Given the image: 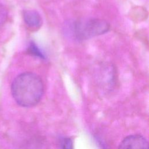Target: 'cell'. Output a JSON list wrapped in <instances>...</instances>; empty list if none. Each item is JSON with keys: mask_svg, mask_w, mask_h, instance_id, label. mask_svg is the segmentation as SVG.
Returning <instances> with one entry per match:
<instances>
[{"mask_svg": "<svg viewBox=\"0 0 149 149\" xmlns=\"http://www.w3.org/2000/svg\"><path fill=\"white\" fill-rule=\"evenodd\" d=\"M28 52L30 54L34 55L35 56L39 57L42 59L45 58V56L43 52L41 51V50L38 47V46H37V45L33 42H31L30 44L28 47Z\"/></svg>", "mask_w": 149, "mask_h": 149, "instance_id": "5", "label": "cell"}, {"mask_svg": "<svg viewBox=\"0 0 149 149\" xmlns=\"http://www.w3.org/2000/svg\"><path fill=\"white\" fill-rule=\"evenodd\" d=\"M25 23L30 28L38 29L42 24V18L38 12L34 10H26L23 12Z\"/></svg>", "mask_w": 149, "mask_h": 149, "instance_id": "4", "label": "cell"}, {"mask_svg": "<svg viewBox=\"0 0 149 149\" xmlns=\"http://www.w3.org/2000/svg\"><path fill=\"white\" fill-rule=\"evenodd\" d=\"M118 148L122 149L148 148V143L147 139L141 134H131L121 141Z\"/></svg>", "mask_w": 149, "mask_h": 149, "instance_id": "3", "label": "cell"}, {"mask_svg": "<svg viewBox=\"0 0 149 149\" xmlns=\"http://www.w3.org/2000/svg\"><path fill=\"white\" fill-rule=\"evenodd\" d=\"M110 25L107 21L97 18H87L66 22V33L76 40L82 41L107 33Z\"/></svg>", "mask_w": 149, "mask_h": 149, "instance_id": "2", "label": "cell"}, {"mask_svg": "<svg viewBox=\"0 0 149 149\" xmlns=\"http://www.w3.org/2000/svg\"><path fill=\"white\" fill-rule=\"evenodd\" d=\"M44 91L41 78L33 72H24L15 77L11 93L16 102L23 107H31L41 100Z\"/></svg>", "mask_w": 149, "mask_h": 149, "instance_id": "1", "label": "cell"}, {"mask_svg": "<svg viewBox=\"0 0 149 149\" xmlns=\"http://www.w3.org/2000/svg\"><path fill=\"white\" fill-rule=\"evenodd\" d=\"M59 146L60 148H67L70 149L73 148V141L72 140L68 137H63L59 140Z\"/></svg>", "mask_w": 149, "mask_h": 149, "instance_id": "6", "label": "cell"}]
</instances>
